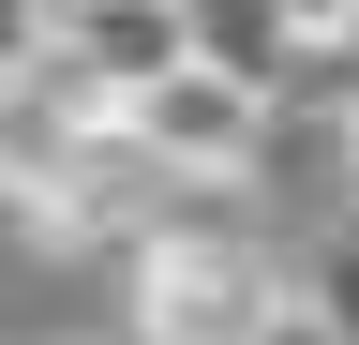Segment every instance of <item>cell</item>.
I'll use <instances>...</instances> for the list:
<instances>
[{
  "label": "cell",
  "instance_id": "1",
  "mask_svg": "<svg viewBox=\"0 0 359 345\" xmlns=\"http://www.w3.org/2000/svg\"><path fill=\"white\" fill-rule=\"evenodd\" d=\"M0 210L45 226V240H75V255H135V240L180 226V195L105 136V120H30L15 91H0Z\"/></svg>",
  "mask_w": 359,
  "mask_h": 345
},
{
  "label": "cell",
  "instance_id": "2",
  "mask_svg": "<svg viewBox=\"0 0 359 345\" xmlns=\"http://www.w3.org/2000/svg\"><path fill=\"white\" fill-rule=\"evenodd\" d=\"M120 271H135V330L120 345H255L269 300H285V255L240 240V226H195V210L165 240H135Z\"/></svg>",
  "mask_w": 359,
  "mask_h": 345
},
{
  "label": "cell",
  "instance_id": "3",
  "mask_svg": "<svg viewBox=\"0 0 359 345\" xmlns=\"http://www.w3.org/2000/svg\"><path fill=\"white\" fill-rule=\"evenodd\" d=\"M105 136H120V150H135V165H150V181L180 195V181H240V165L269 150V105L180 60V75H150L135 105H105Z\"/></svg>",
  "mask_w": 359,
  "mask_h": 345
},
{
  "label": "cell",
  "instance_id": "4",
  "mask_svg": "<svg viewBox=\"0 0 359 345\" xmlns=\"http://www.w3.org/2000/svg\"><path fill=\"white\" fill-rule=\"evenodd\" d=\"M285 105H344L359 120V0H330V15L285 30Z\"/></svg>",
  "mask_w": 359,
  "mask_h": 345
},
{
  "label": "cell",
  "instance_id": "5",
  "mask_svg": "<svg viewBox=\"0 0 359 345\" xmlns=\"http://www.w3.org/2000/svg\"><path fill=\"white\" fill-rule=\"evenodd\" d=\"M299 300L330 315V345H359V240H344V255H314V285H299Z\"/></svg>",
  "mask_w": 359,
  "mask_h": 345
},
{
  "label": "cell",
  "instance_id": "6",
  "mask_svg": "<svg viewBox=\"0 0 359 345\" xmlns=\"http://www.w3.org/2000/svg\"><path fill=\"white\" fill-rule=\"evenodd\" d=\"M30 46H45V0H0V91L30 75Z\"/></svg>",
  "mask_w": 359,
  "mask_h": 345
},
{
  "label": "cell",
  "instance_id": "7",
  "mask_svg": "<svg viewBox=\"0 0 359 345\" xmlns=\"http://www.w3.org/2000/svg\"><path fill=\"white\" fill-rule=\"evenodd\" d=\"M255 345H330V315H314V300L285 285V300H269V330H255Z\"/></svg>",
  "mask_w": 359,
  "mask_h": 345
},
{
  "label": "cell",
  "instance_id": "8",
  "mask_svg": "<svg viewBox=\"0 0 359 345\" xmlns=\"http://www.w3.org/2000/svg\"><path fill=\"white\" fill-rule=\"evenodd\" d=\"M344 165H359V120H344Z\"/></svg>",
  "mask_w": 359,
  "mask_h": 345
}]
</instances>
